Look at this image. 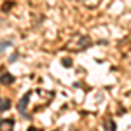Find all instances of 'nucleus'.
<instances>
[{
	"mask_svg": "<svg viewBox=\"0 0 131 131\" xmlns=\"http://www.w3.org/2000/svg\"><path fill=\"white\" fill-rule=\"evenodd\" d=\"M14 121L12 119H0V131H12Z\"/></svg>",
	"mask_w": 131,
	"mask_h": 131,
	"instance_id": "nucleus-4",
	"label": "nucleus"
},
{
	"mask_svg": "<svg viewBox=\"0 0 131 131\" xmlns=\"http://www.w3.org/2000/svg\"><path fill=\"white\" fill-rule=\"evenodd\" d=\"M16 60H18V54H12V56L9 58V61H16Z\"/></svg>",
	"mask_w": 131,
	"mask_h": 131,
	"instance_id": "nucleus-8",
	"label": "nucleus"
},
{
	"mask_svg": "<svg viewBox=\"0 0 131 131\" xmlns=\"http://www.w3.org/2000/svg\"><path fill=\"white\" fill-rule=\"evenodd\" d=\"M89 46H91V39H89V37L77 35V37L67 46V49H68V51H82V49H88Z\"/></svg>",
	"mask_w": 131,
	"mask_h": 131,
	"instance_id": "nucleus-2",
	"label": "nucleus"
},
{
	"mask_svg": "<svg viewBox=\"0 0 131 131\" xmlns=\"http://www.w3.org/2000/svg\"><path fill=\"white\" fill-rule=\"evenodd\" d=\"M14 82V75L9 73V72H2L0 73V84H4V86H9Z\"/></svg>",
	"mask_w": 131,
	"mask_h": 131,
	"instance_id": "nucleus-3",
	"label": "nucleus"
},
{
	"mask_svg": "<svg viewBox=\"0 0 131 131\" xmlns=\"http://www.w3.org/2000/svg\"><path fill=\"white\" fill-rule=\"evenodd\" d=\"M9 105H10L9 100H2V103H0V112H2V110H7V108H9Z\"/></svg>",
	"mask_w": 131,
	"mask_h": 131,
	"instance_id": "nucleus-5",
	"label": "nucleus"
},
{
	"mask_svg": "<svg viewBox=\"0 0 131 131\" xmlns=\"http://www.w3.org/2000/svg\"><path fill=\"white\" fill-rule=\"evenodd\" d=\"M7 47H10V42H9V40H4V42H0V51L7 49Z\"/></svg>",
	"mask_w": 131,
	"mask_h": 131,
	"instance_id": "nucleus-7",
	"label": "nucleus"
},
{
	"mask_svg": "<svg viewBox=\"0 0 131 131\" xmlns=\"http://www.w3.org/2000/svg\"><path fill=\"white\" fill-rule=\"evenodd\" d=\"M28 131H42V129H37V128H28Z\"/></svg>",
	"mask_w": 131,
	"mask_h": 131,
	"instance_id": "nucleus-9",
	"label": "nucleus"
},
{
	"mask_svg": "<svg viewBox=\"0 0 131 131\" xmlns=\"http://www.w3.org/2000/svg\"><path fill=\"white\" fill-rule=\"evenodd\" d=\"M107 129L108 131H115V122L110 121V119H107Z\"/></svg>",
	"mask_w": 131,
	"mask_h": 131,
	"instance_id": "nucleus-6",
	"label": "nucleus"
},
{
	"mask_svg": "<svg viewBox=\"0 0 131 131\" xmlns=\"http://www.w3.org/2000/svg\"><path fill=\"white\" fill-rule=\"evenodd\" d=\"M37 96H39V98H33V91H28V93L18 101V110H19L23 115H26V107H28L30 103H33V101H35V105L31 107V112H39L40 108H46L51 101H52L54 93H52V91H46V89H37Z\"/></svg>",
	"mask_w": 131,
	"mask_h": 131,
	"instance_id": "nucleus-1",
	"label": "nucleus"
}]
</instances>
